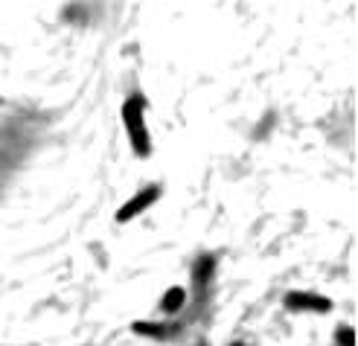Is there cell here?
Listing matches in <instances>:
<instances>
[{"label":"cell","instance_id":"cell-1","mask_svg":"<svg viewBox=\"0 0 358 346\" xmlns=\"http://www.w3.org/2000/svg\"><path fill=\"white\" fill-rule=\"evenodd\" d=\"M122 125H125V134H129L131 143V152L137 157H149L152 154V134H149V125H146V99L140 94L129 96L122 102Z\"/></svg>","mask_w":358,"mask_h":346},{"label":"cell","instance_id":"cell-2","mask_svg":"<svg viewBox=\"0 0 358 346\" xmlns=\"http://www.w3.org/2000/svg\"><path fill=\"white\" fill-rule=\"evenodd\" d=\"M282 305L297 315H327L332 312V300L317 294V291H289L282 297Z\"/></svg>","mask_w":358,"mask_h":346},{"label":"cell","instance_id":"cell-3","mask_svg":"<svg viewBox=\"0 0 358 346\" xmlns=\"http://www.w3.org/2000/svg\"><path fill=\"white\" fill-rule=\"evenodd\" d=\"M164 195V189H160L157 184H149V187H143L140 192H134L129 201H125L120 210H117V222L120 224H129V222H134L137 215H143L149 207H155L157 204V198Z\"/></svg>","mask_w":358,"mask_h":346},{"label":"cell","instance_id":"cell-4","mask_svg":"<svg viewBox=\"0 0 358 346\" xmlns=\"http://www.w3.org/2000/svg\"><path fill=\"white\" fill-rule=\"evenodd\" d=\"M216 253H199V257L192 259V268H189V274H192V288H195V294L204 297L213 280H216Z\"/></svg>","mask_w":358,"mask_h":346},{"label":"cell","instance_id":"cell-5","mask_svg":"<svg viewBox=\"0 0 358 346\" xmlns=\"http://www.w3.org/2000/svg\"><path fill=\"white\" fill-rule=\"evenodd\" d=\"M131 329L143 338L152 340H172L175 335H181V323H166V320H137L131 323Z\"/></svg>","mask_w":358,"mask_h":346},{"label":"cell","instance_id":"cell-6","mask_svg":"<svg viewBox=\"0 0 358 346\" xmlns=\"http://www.w3.org/2000/svg\"><path fill=\"white\" fill-rule=\"evenodd\" d=\"M187 300H189V291H187L184 285H169V288L164 291V297H160V312L169 315V317H175V315L187 305Z\"/></svg>","mask_w":358,"mask_h":346},{"label":"cell","instance_id":"cell-7","mask_svg":"<svg viewBox=\"0 0 358 346\" xmlns=\"http://www.w3.org/2000/svg\"><path fill=\"white\" fill-rule=\"evenodd\" d=\"M87 17H91V9H87L85 3H70L62 12V21L64 24H87Z\"/></svg>","mask_w":358,"mask_h":346},{"label":"cell","instance_id":"cell-8","mask_svg":"<svg viewBox=\"0 0 358 346\" xmlns=\"http://www.w3.org/2000/svg\"><path fill=\"white\" fill-rule=\"evenodd\" d=\"M335 346H355V329L352 326H338L335 329Z\"/></svg>","mask_w":358,"mask_h":346},{"label":"cell","instance_id":"cell-9","mask_svg":"<svg viewBox=\"0 0 358 346\" xmlns=\"http://www.w3.org/2000/svg\"><path fill=\"white\" fill-rule=\"evenodd\" d=\"M230 346H248L245 340H234V343H230Z\"/></svg>","mask_w":358,"mask_h":346},{"label":"cell","instance_id":"cell-10","mask_svg":"<svg viewBox=\"0 0 358 346\" xmlns=\"http://www.w3.org/2000/svg\"><path fill=\"white\" fill-rule=\"evenodd\" d=\"M195 346H207V343H204V340H199V343H195Z\"/></svg>","mask_w":358,"mask_h":346}]
</instances>
